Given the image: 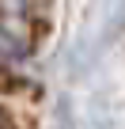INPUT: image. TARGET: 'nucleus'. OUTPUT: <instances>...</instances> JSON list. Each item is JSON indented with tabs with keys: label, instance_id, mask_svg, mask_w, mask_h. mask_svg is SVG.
I'll list each match as a JSON object with an SVG mask.
<instances>
[{
	"label": "nucleus",
	"instance_id": "obj_1",
	"mask_svg": "<svg viewBox=\"0 0 125 129\" xmlns=\"http://www.w3.org/2000/svg\"><path fill=\"white\" fill-rule=\"evenodd\" d=\"M0 129H12V125H8V118H4V114H0Z\"/></svg>",
	"mask_w": 125,
	"mask_h": 129
}]
</instances>
